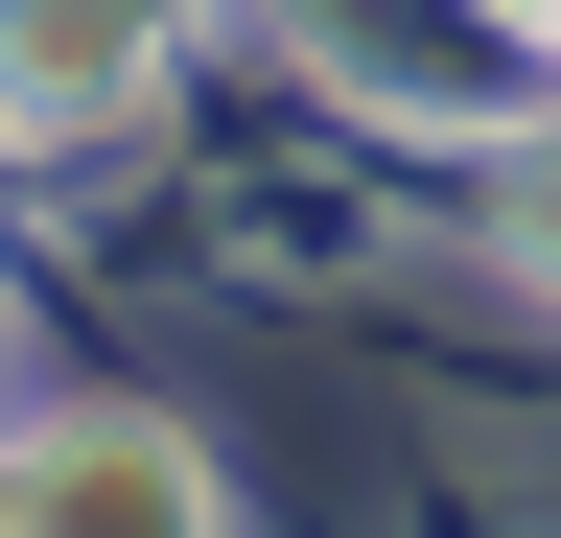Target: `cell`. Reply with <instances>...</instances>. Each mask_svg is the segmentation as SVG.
<instances>
[{
	"label": "cell",
	"instance_id": "6da1fadb",
	"mask_svg": "<svg viewBox=\"0 0 561 538\" xmlns=\"http://www.w3.org/2000/svg\"><path fill=\"white\" fill-rule=\"evenodd\" d=\"M140 71H164V24H140V0H0V117H24V141L140 117Z\"/></svg>",
	"mask_w": 561,
	"mask_h": 538
},
{
	"label": "cell",
	"instance_id": "7a4b0ae2",
	"mask_svg": "<svg viewBox=\"0 0 561 538\" xmlns=\"http://www.w3.org/2000/svg\"><path fill=\"white\" fill-rule=\"evenodd\" d=\"M0 492H24V515H117V538H187V515H210V468H187L164 422H47Z\"/></svg>",
	"mask_w": 561,
	"mask_h": 538
},
{
	"label": "cell",
	"instance_id": "3957f363",
	"mask_svg": "<svg viewBox=\"0 0 561 538\" xmlns=\"http://www.w3.org/2000/svg\"><path fill=\"white\" fill-rule=\"evenodd\" d=\"M515 211H538V257H561V141H538V164H515Z\"/></svg>",
	"mask_w": 561,
	"mask_h": 538
}]
</instances>
